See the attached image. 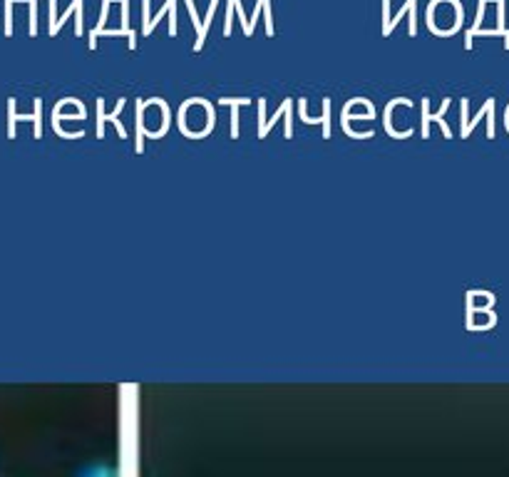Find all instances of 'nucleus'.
Listing matches in <instances>:
<instances>
[{
  "instance_id": "nucleus-1",
  "label": "nucleus",
  "mask_w": 509,
  "mask_h": 477,
  "mask_svg": "<svg viewBox=\"0 0 509 477\" xmlns=\"http://www.w3.org/2000/svg\"><path fill=\"white\" fill-rule=\"evenodd\" d=\"M73 477H119V467L109 460H90L79 465Z\"/></svg>"
}]
</instances>
